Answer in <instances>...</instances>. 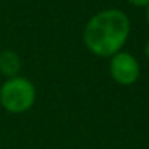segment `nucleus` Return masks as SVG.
Returning a JSON list of instances; mask_svg holds the SVG:
<instances>
[{"instance_id":"obj_1","label":"nucleus","mask_w":149,"mask_h":149,"mask_svg":"<svg viewBox=\"0 0 149 149\" xmlns=\"http://www.w3.org/2000/svg\"><path fill=\"white\" fill-rule=\"evenodd\" d=\"M130 36V19L120 10H103L87 23L84 43L91 55L98 58H112L122 52Z\"/></svg>"},{"instance_id":"obj_2","label":"nucleus","mask_w":149,"mask_h":149,"mask_svg":"<svg viewBox=\"0 0 149 149\" xmlns=\"http://www.w3.org/2000/svg\"><path fill=\"white\" fill-rule=\"evenodd\" d=\"M37 101V88L27 77L5 79L0 85V106L5 112L21 116L29 112Z\"/></svg>"},{"instance_id":"obj_3","label":"nucleus","mask_w":149,"mask_h":149,"mask_svg":"<svg viewBox=\"0 0 149 149\" xmlns=\"http://www.w3.org/2000/svg\"><path fill=\"white\" fill-rule=\"evenodd\" d=\"M109 75L120 87H132L141 77L139 61L128 52H119L109 58Z\"/></svg>"},{"instance_id":"obj_4","label":"nucleus","mask_w":149,"mask_h":149,"mask_svg":"<svg viewBox=\"0 0 149 149\" xmlns=\"http://www.w3.org/2000/svg\"><path fill=\"white\" fill-rule=\"evenodd\" d=\"M21 56L13 50H2L0 52V74L5 79H11L19 75L21 72Z\"/></svg>"},{"instance_id":"obj_5","label":"nucleus","mask_w":149,"mask_h":149,"mask_svg":"<svg viewBox=\"0 0 149 149\" xmlns=\"http://www.w3.org/2000/svg\"><path fill=\"white\" fill-rule=\"evenodd\" d=\"M128 3H132L133 7H148L149 0H127Z\"/></svg>"},{"instance_id":"obj_6","label":"nucleus","mask_w":149,"mask_h":149,"mask_svg":"<svg viewBox=\"0 0 149 149\" xmlns=\"http://www.w3.org/2000/svg\"><path fill=\"white\" fill-rule=\"evenodd\" d=\"M144 55H146V58L149 59V39H148V42H146V45H144Z\"/></svg>"},{"instance_id":"obj_7","label":"nucleus","mask_w":149,"mask_h":149,"mask_svg":"<svg viewBox=\"0 0 149 149\" xmlns=\"http://www.w3.org/2000/svg\"><path fill=\"white\" fill-rule=\"evenodd\" d=\"M146 21H148V24H149V5L146 7Z\"/></svg>"}]
</instances>
